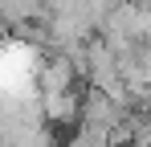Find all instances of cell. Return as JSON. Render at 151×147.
I'll return each mask as SVG.
<instances>
[{
	"instance_id": "3957f363",
	"label": "cell",
	"mask_w": 151,
	"mask_h": 147,
	"mask_svg": "<svg viewBox=\"0 0 151 147\" xmlns=\"http://www.w3.org/2000/svg\"><path fill=\"white\" fill-rule=\"evenodd\" d=\"M131 147H151V131H147V135H135V139H131Z\"/></svg>"
},
{
	"instance_id": "7a4b0ae2",
	"label": "cell",
	"mask_w": 151,
	"mask_h": 147,
	"mask_svg": "<svg viewBox=\"0 0 151 147\" xmlns=\"http://www.w3.org/2000/svg\"><path fill=\"white\" fill-rule=\"evenodd\" d=\"M78 82V70L74 61L65 57V53H57L49 61H41V74H37V86H41V94H61V90H74Z\"/></svg>"
},
{
	"instance_id": "6da1fadb",
	"label": "cell",
	"mask_w": 151,
	"mask_h": 147,
	"mask_svg": "<svg viewBox=\"0 0 151 147\" xmlns=\"http://www.w3.org/2000/svg\"><path fill=\"white\" fill-rule=\"evenodd\" d=\"M82 102L86 98L78 90H61V94H41V115L49 127H70V122H82Z\"/></svg>"
}]
</instances>
